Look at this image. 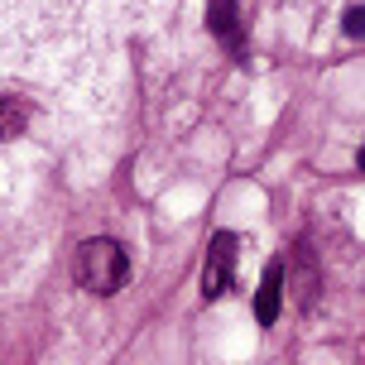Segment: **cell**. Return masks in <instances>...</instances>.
Returning <instances> with one entry per match:
<instances>
[{"instance_id":"1","label":"cell","mask_w":365,"mask_h":365,"mask_svg":"<svg viewBox=\"0 0 365 365\" xmlns=\"http://www.w3.org/2000/svg\"><path fill=\"white\" fill-rule=\"evenodd\" d=\"M73 274H77V284H82L87 293H96V298H110V293L125 289V279H130V255H125V245H120V240L91 236V240H82V245H77Z\"/></svg>"},{"instance_id":"2","label":"cell","mask_w":365,"mask_h":365,"mask_svg":"<svg viewBox=\"0 0 365 365\" xmlns=\"http://www.w3.org/2000/svg\"><path fill=\"white\" fill-rule=\"evenodd\" d=\"M236 284V236L231 231H217L212 245H207V264H202V298L217 303L226 298Z\"/></svg>"},{"instance_id":"3","label":"cell","mask_w":365,"mask_h":365,"mask_svg":"<svg viewBox=\"0 0 365 365\" xmlns=\"http://www.w3.org/2000/svg\"><path fill=\"white\" fill-rule=\"evenodd\" d=\"M279 312H284V259H269L264 279H259V293H255V322L259 327H274Z\"/></svg>"},{"instance_id":"4","label":"cell","mask_w":365,"mask_h":365,"mask_svg":"<svg viewBox=\"0 0 365 365\" xmlns=\"http://www.w3.org/2000/svg\"><path fill=\"white\" fill-rule=\"evenodd\" d=\"M207 29L236 58L245 53V38H240V0H207Z\"/></svg>"},{"instance_id":"5","label":"cell","mask_w":365,"mask_h":365,"mask_svg":"<svg viewBox=\"0 0 365 365\" xmlns=\"http://www.w3.org/2000/svg\"><path fill=\"white\" fill-rule=\"evenodd\" d=\"M24 125H29V106L15 96H0V140H15Z\"/></svg>"},{"instance_id":"6","label":"cell","mask_w":365,"mask_h":365,"mask_svg":"<svg viewBox=\"0 0 365 365\" xmlns=\"http://www.w3.org/2000/svg\"><path fill=\"white\" fill-rule=\"evenodd\" d=\"M341 29H346V38H361L365 34V5H351L346 15H341Z\"/></svg>"},{"instance_id":"7","label":"cell","mask_w":365,"mask_h":365,"mask_svg":"<svg viewBox=\"0 0 365 365\" xmlns=\"http://www.w3.org/2000/svg\"><path fill=\"white\" fill-rule=\"evenodd\" d=\"M356 164H361V168H365V149H361V154H356Z\"/></svg>"}]
</instances>
